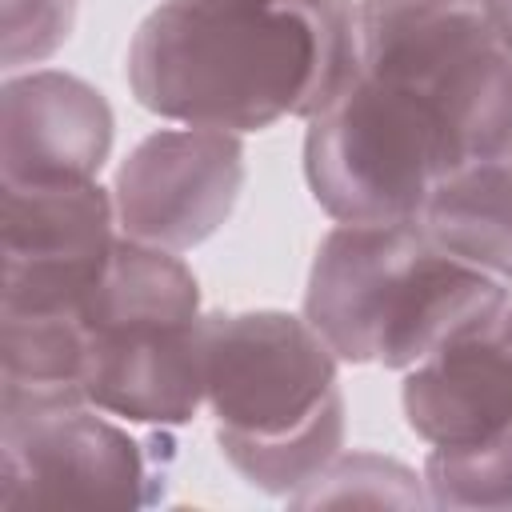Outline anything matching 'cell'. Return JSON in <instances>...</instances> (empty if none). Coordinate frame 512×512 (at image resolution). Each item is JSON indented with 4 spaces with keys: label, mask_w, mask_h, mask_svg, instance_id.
Instances as JSON below:
<instances>
[{
    "label": "cell",
    "mask_w": 512,
    "mask_h": 512,
    "mask_svg": "<svg viewBox=\"0 0 512 512\" xmlns=\"http://www.w3.org/2000/svg\"><path fill=\"white\" fill-rule=\"evenodd\" d=\"M356 76V0H160L128 44L144 112L240 136L320 116Z\"/></svg>",
    "instance_id": "6da1fadb"
},
{
    "label": "cell",
    "mask_w": 512,
    "mask_h": 512,
    "mask_svg": "<svg viewBox=\"0 0 512 512\" xmlns=\"http://www.w3.org/2000/svg\"><path fill=\"white\" fill-rule=\"evenodd\" d=\"M340 364L304 312H204V408L224 460L252 488L292 500L344 452Z\"/></svg>",
    "instance_id": "7a4b0ae2"
},
{
    "label": "cell",
    "mask_w": 512,
    "mask_h": 512,
    "mask_svg": "<svg viewBox=\"0 0 512 512\" xmlns=\"http://www.w3.org/2000/svg\"><path fill=\"white\" fill-rule=\"evenodd\" d=\"M508 296L512 284L452 260L416 220L336 224L316 244L304 316L344 364L408 372Z\"/></svg>",
    "instance_id": "3957f363"
},
{
    "label": "cell",
    "mask_w": 512,
    "mask_h": 512,
    "mask_svg": "<svg viewBox=\"0 0 512 512\" xmlns=\"http://www.w3.org/2000/svg\"><path fill=\"white\" fill-rule=\"evenodd\" d=\"M76 316L88 332V404L144 428H180L204 408V308L180 252L120 232L104 280Z\"/></svg>",
    "instance_id": "277c9868"
},
{
    "label": "cell",
    "mask_w": 512,
    "mask_h": 512,
    "mask_svg": "<svg viewBox=\"0 0 512 512\" xmlns=\"http://www.w3.org/2000/svg\"><path fill=\"white\" fill-rule=\"evenodd\" d=\"M360 72L420 96L464 164L512 148V56L484 0H356Z\"/></svg>",
    "instance_id": "5b68a950"
},
{
    "label": "cell",
    "mask_w": 512,
    "mask_h": 512,
    "mask_svg": "<svg viewBox=\"0 0 512 512\" xmlns=\"http://www.w3.org/2000/svg\"><path fill=\"white\" fill-rule=\"evenodd\" d=\"M304 124V180L336 224L416 220L436 180L464 164L420 96L368 72Z\"/></svg>",
    "instance_id": "8992f818"
},
{
    "label": "cell",
    "mask_w": 512,
    "mask_h": 512,
    "mask_svg": "<svg viewBox=\"0 0 512 512\" xmlns=\"http://www.w3.org/2000/svg\"><path fill=\"white\" fill-rule=\"evenodd\" d=\"M172 428L128 424L96 404L0 412V508H152L168 496Z\"/></svg>",
    "instance_id": "52a82bcc"
},
{
    "label": "cell",
    "mask_w": 512,
    "mask_h": 512,
    "mask_svg": "<svg viewBox=\"0 0 512 512\" xmlns=\"http://www.w3.org/2000/svg\"><path fill=\"white\" fill-rule=\"evenodd\" d=\"M4 292L0 312H80L120 244L112 188L36 184L4 188Z\"/></svg>",
    "instance_id": "ba28073f"
},
{
    "label": "cell",
    "mask_w": 512,
    "mask_h": 512,
    "mask_svg": "<svg viewBox=\"0 0 512 512\" xmlns=\"http://www.w3.org/2000/svg\"><path fill=\"white\" fill-rule=\"evenodd\" d=\"M244 176L240 132L200 124L156 128L116 168L112 200L120 232L184 256L228 224Z\"/></svg>",
    "instance_id": "9c48e42d"
},
{
    "label": "cell",
    "mask_w": 512,
    "mask_h": 512,
    "mask_svg": "<svg viewBox=\"0 0 512 512\" xmlns=\"http://www.w3.org/2000/svg\"><path fill=\"white\" fill-rule=\"evenodd\" d=\"M116 116L104 92L60 68L8 72L0 88L4 188L88 184L112 156Z\"/></svg>",
    "instance_id": "30bf717a"
},
{
    "label": "cell",
    "mask_w": 512,
    "mask_h": 512,
    "mask_svg": "<svg viewBox=\"0 0 512 512\" xmlns=\"http://www.w3.org/2000/svg\"><path fill=\"white\" fill-rule=\"evenodd\" d=\"M400 408L428 448L484 440L512 424V296L400 372Z\"/></svg>",
    "instance_id": "8fae6325"
},
{
    "label": "cell",
    "mask_w": 512,
    "mask_h": 512,
    "mask_svg": "<svg viewBox=\"0 0 512 512\" xmlns=\"http://www.w3.org/2000/svg\"><path fill=\"white\" fill-rule=\"evenodd\" d=\"M416 224L452 260L512 284V156H480L444 172Z\"/></svg>",
    "instance_id": "7c38bea8"
},
{
    "label": "cell",
    "mask_w": 512,
    "mask_h": 512,
    "mask_svg": "<svg viewBox=\"0 0 512 512\" xmlns=\"http://www.w3.org/2000/svg\"><path fill=\"white\" fill-rule=\"evenodd\" d=\"M88 332L76 312H0V412L88 404Z\"/></svg>",
    "instance_id": "4fadbf2b"
},
{
    "label": "cell",
    "mask_w": 512,
    "mask_h": 512,
    "mask_svg": "<svg viewBox=\"0 0 512 512\" xmlns=\"http://www.w3.org/2000/svg\"><path fill=\"white\" fill-rule=\"evenodd\" d=\"M424 492L432 508L512 512V424L456 448H428Z\"/></svg>",
    "instance_id": "5bb4252c"
},
{
    "label": "cell",
    "mask_w": 512,
    "mask_h": 512,
    "mask_svg": "<svg viewBox=\"0 0 512 512\" xmlns=\"http://www.w3.org/2000/svg\"><path fill=\"white\" fill-rule=\"evenodd\" d=\"M288 504L316 508V504H396L416 508L428 504L424 476L408 464L380 456V452H340L312 484H304Z\"/></svg>",
    "instance_id": "9a60e30c"
},
{
    "label": "cell",
    "mask_w": 512,
    "mask_h": 512,
    "mask_svg": "<svg viewBox=\"0 0 512 512\" xmlns=\"http://www.w3.org/2000/svg\"><path fill=\"white\" fill-rule=\"evenodd\" d=\"M0 8V60L8 72H20L44 64L68 44L80 0H4Z\"/></svg>",
    "instance_id": "2e32d148"
},
{
    "label": "cell",
    "mask_w": 512,
    "mask_h": 512,
    "mask_svg": "<svg viewBox=\"0 0 512 512\" xmlns=\"http://www.w3.org/2000/svg\"><path fill=\"white\" fill-rule=\"evenodd\" d=\"M484 8H488V20H492L496 36L504 40V48L512 56V0H484Z\"/></svg>",
    "instance_id": "e0dca14e"
},
{
    "label": "cell",
    "mask_w": 512,
    "mask_h": 512,
    "mask_svg": "<svg viewBox=\"0 0 512 512\" xmlns=\"http://www.w3.org/2000/svg\"><path fill=\"white\" fill-rule=\"evenodd\" d=\"M508 156H512V148H508Z\"/></svg>",
    "instance_id": "ac0fdd59"
}]
</instances>
